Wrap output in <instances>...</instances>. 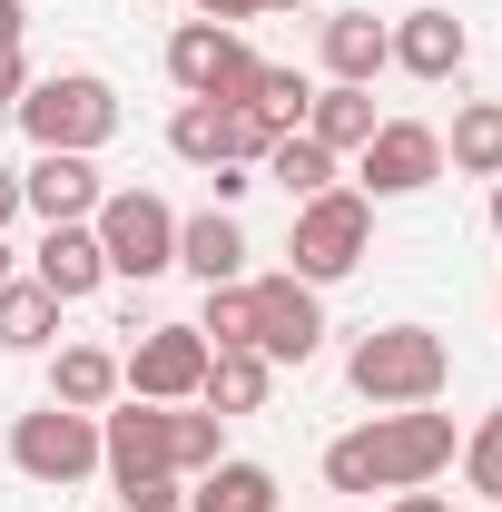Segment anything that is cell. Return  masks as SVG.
Instances as JSON below:
<instances>
[{
  "instance_id": "ac0fdd59",
  "label": "cell",
  "mask_w": 502,
  "mask_h": 512,
  "mask_svg": "<svg viewBox=\"0 0 502 512\" xmlns=\"http://www.w3.org/2000/svg\"><path fill=\"white\" fill-rule=\"evenodd\" d=\"M50 404L109 414V404H119V355H109V345H60V355H50Z\"/></svg>"
},
{
  "instance_id": "f546056e",
  "label": "cell",
  "mask_w": 502,
  "mask_h": 512,
  "mask_svg": "<svg viewBox=\"0 0 502 512\" xmlns=\"http://www.w3.org/2000/svg\"><path fill=\"white\" fill-rule=\"evenodd\" d=\"M30 79H40L30 50H10V60H0V109H20V89H30Z\"/></svg>"
},
{
  "instance_id": "ba28073f",
  "label": "cell",
  "mask_w": 502,
  "mask_h": 512,
  "mask_svg": "<svg viewBox=\"0 0 502 512\" xmlns=\"http://www.w3.org/2000/svg\"><path fill=\"white\" fill-rule=\"evenodd\" d=\"M207 355H217V345H207L197 325H148V335L119 355V394H138V404H197Z\"/></svg>"
},
{
  "instance_id": "4dcf8cb0",
  "label": "cell",
  "mask_w": 502,
  "mask_h": 512,
  "mask_svg": "<svg viewBox=\"0 0 502 512\" xmlns=\"http://www.w3.org/2000/svg\"><path fill=\"white\" fill-rule=\"evenodd\" d=\"M10 50H30V10H20V0H0V60H10Z\"/></svg>"
},
{
  "instance_id": "8fae6325",
  "label": "cell",
  "mask_w": 502,
  "mask_h": 512,
  "mask_svg": "<svg viewBox=\"0 0 502 512\" xmlns=\"http://www.w3.org/2000/svg\"><path fill=\"white\" fill-rule=\"evenodd\" d=\"M247 296H256V355L266 365H306L325 345V296L306 276H247Z\"/></svg>"
},
{
  "instance_id": "5bb4252c",
  "label": "cell",
  "mask_w": 502,
  "mask_h": 512,
  "mask_svg": "<svg viewBox=\"0 0 502 512\" xmlns=\"http://www.w3.org/2000/svg\"><path fill=\"white\" fill-rule=\"evenodd\" d=\"M463 60H473V30L453 10H404L394 20V69L404 79H463Z\"/></svg>"
},
{
  "instance_id": "9c48e42d",
  "label": "cell",
  "mask_w": 502,
  "mask_h": 512,
  "mask_svg": "<svg viewBox=\"0 0 502 512\" xmlns=\"http://www.w3.org/2000/svg\"><path fill=\"white\" fill-rule=\"evenodd\" d=\"M434 178H443V128H424V119H384L355 148V188L365 197H424Z\"/></svg>"
},
{
  "instance_id": "ffe728a7",
  "label": "cell",
  "mask_w": 502,
  "mask_h": 512,
  "mask_svg": "<svg viewBox=\"0 0 502 512\" xmlns=\"http://www.w3.org/2000/svg\"><path fill=\"white\" fill-rule=\"evenodd\" d=\"M375 89H345V79H325V89H315L306 99V138L315 148H335V158H345V148H365V138H375Z\"/></svg>"
},
{
  "instance_id": "83f0119b",
  "label": "cell",
  "mask_w": 502,
  "mask_h": 512,
  "mask_svg": "<svg viewBox=\"0 0 502 512\" xmlns=\"http://www.w3.org/2000/svg\"><path fill=\"white\" fill-rule=\"evenodd\" d=\"M463 483H473V493L502 512V404L473 424V434H463Z\"/></svg>"
},
{
  "instance_id": "4fadbf2b",
  "label": "cell",
  "mask_w": 502,
  "mask_h": 512,
  "mask_svg": "<svg viewBox=\"0 0 502 512\" xmlns=\"http://www.w3.org/2000/svg\"><path fill=\"white\" fill-rule=\"evenodd\" d=\"M99 158H69V148H40L30 168H20V207L40 217V227H89L99 217Z\"/></svg>"
},
{
  "instance_id": "2e32d148",
  "label": "cell",
  "mask_w": 502,
  "mask_h": 512,
  "mask_svg": "<svg viewBox=\"0 0 502 512\" xmlns=\"http://www.w3.org/2000/svg\"><path fill=\"white\" fill-rule=\"evenodd\" d=\"M178 266H188L197 286H237V276H247V227H237V207L178 217Z\"/></svg>"
},
{
  "instance_id": "9a60e30c",
  "label": "cell",
  "mask_w": 502,
  "mask_h": 512,
  "mask_svg": "<svg viewBox=\"0 0 502 512\" xmlns=\"http://www.w3.org/2000/svg\"><path fill=\"white\" fill-rule=\"evenodd\" d=\"M30 276L60 296V306H79V296H99L109 286V256H99V227H40V247H30Z\"/></svg>"
},
{
  "instance_id": "6da1fadb",
  "label": "cell",
  "mask_w": 502,
  "mask_h": 512,
  "mask_svg": "<svg viewBox=\"0 0 502 512\" xmlns=\"http://www.w3.org/2000/svg\"><path fill=\"white\" fill-rule=\"evenodd\" d=\"M453 414H434V404H394V414H375V424H355V434H335L325 444V483L335 493H424V483H443L453 473Z\"/></svg>"
},
{
  "instance_id": "484cf974",
  "label": "cell",
  "mask_w": 502,
  "mask_h": 512,
  "mask_svg": "<svg viewBox=\"0 0 502 512\" xmlns=\"http://www.w3.org/2000/svg\"><path fill=\"white\" fill-rule=\"evenodd\" d=\"M306 99H315L306 69H276V60H266V69H256V99H247V109L276 128V138H286V128H306Z\"/></svg>"
},
{
  "instance_id": "f1b7e54d",
  "label": "cell",
  "mask_w": 502,
  "mask_h": 512,
  "mask_svg": "<svg viewBox=\"0 0 502 512\" xmlns=\"http://www.w3.org/2000/svg\"><path fill=\"white\" fill-rule=\"evenodd\" d=\"M119 512H188V493L178 483H138V493H119Z\"/></svg>"
},
{
  "instance_id": "d6a6232c",
  "label": "cell",
  "mask_w": 502,
  "mask_h": 512,
  "mask_svg": "<svg viewBox=\"0 0 502 512\" xmlns=\"http://www.w3.org/2000/svg\"><path fill=\"white\" fill-rule=\"evenodd\" d=\"M10 217H20V168H0V237H10Z\"/></svg>"
},
{
  "instance_id": "d6986e66",
  "label": "cell",
  "mask_w": 502,
  "mask_h": 512,
  "mask_svg": "<svg viewBox=\"0 0 502 512\" xmlns=\"http://www.w3.org/2000/svg\"><path fill=\"white\" fill-rule=\"evenodd\" d=\"M266 394H276V365H266L256 345L207 355V384H197V404H207V414H266Z\"/></svg>"
},
{
  "instance_id": "277c9868",
  "label": "cell",
  "mask_w": 502,
  "mask_h": 512,
  "mask_svg": "<svg viewBox=\"0 0 502 512\" xmlns=\"http://www.w3.org/2000/svg\"><path fill=\"white\" fill-rule=\"evenodd\" d=\"M286 276H306V286H335V276H355L365 256H375V197L365 188H325L296 207V227H286Z\"/></svg>"
},
{
  "instance_id": "e0dca14e",
  "label": "cell",
  "mask_w": 502,
  "mask_h": 512,
  "mask_svg": "<svg viewBox=\"0 0 502 512\" xmlns=\"http://www.w3.org/2000/svg\"><path fill=\"white\" fill-rule=\"evenodd\" d=\"M375 69H394V20H375V10H335V20H325V79L375 89Z\"/></svg>"
},
{
  "instance_id": "d4e9b609",
  "label": "cell",
  "mask_w": 502,
  "mask_h": 512,
  "mask_svg": "<svg viewBox=\"0 0 502 512\" xmlns=\"http://www.w3.org/2000/svg\"><path fill=\"white\" fill-rule=\"evenodd\" d=\"M217 453H227V414H207V404H168V473L197 483Z\"/></svg>"
},
{
  "instance_id": "44dd1931",
  "label": "cell",
  "mask_w": 502,
  "mask_h": 512,
  "mask_svg": "<svg viewBox=\"0 0 502 512\" xmlns=\"http://www.w3.org/2000/svg\"><path fill=\"white\" fill-rule=\"evenodd\" d=\"M443 168H453V178H502V99H463V109H453Z\"/></svg>"
},
{
  "instance_id": "603a6c76",
  "label": "cell",
  "mask_w": 502,
  "mask_h": 512,
  "mask_svg": "<svg viewBox=\"0 0 502 512\" xmlns=\"http://www.w3.org/2000/svg\"><path fill=\"white\" fill-rule=\"evenodd\" d=\"M50 335H60V296H50L40 276H10V286H0V345H10V355H40Z\"/></svg>"
},
{
  "instance_id": "7402d4cb",
  "label": "cell",
  "mask_w": 502,
  "mask_h": 512,
  "mask_svg": "<svg viewBox=\"0 0 502 512\" xmlns=\"http://www.w3.org/2000/svg\"><path fill=\"white\" fill-rule=\"evenodd\" d=\"M188 512H276V473H266V463H237V453H217V463L197 473Z\"/></svg>"
},
{
  "instance_id": "3957f363",
  "label": "cell",
  "mask_w": 502,
  "mask_h": 512,
  "mask_svg": "<svg viewBox=\"0 0 502 512\" xmlns=\"http://www.w3.org/2000/svg\"><path fill=\"white\" fill-rule=\"evenodd\" d=\"M10 119L30 128V148L99 158V148L119 138V89H109L99 69H50V79H30V89H20V109H10Z\"/></svg>"
},
{
  "instance_id": "8992f818",
  "label": "cell",
  "mask_w": 502,
  "mask_h": 512,
  "mask_svg": "<svg viewBox=\"0 0 502 512\" xmlns=\"http://www.w3.org/2000/svg\"><path fill=\"white\" fill-rule=\"evenodd\" d=\"M256 69L266 60L247 50V30H227V20H178V40H168V79L188 99H217V109H247Z\"/></svg>"
},
{
  "instance_id": "4316f807",
  "label": "cell",
  "mask_w": 502,
  "mask_h": 512,
  "mask_svg": "<svg viewBox=\"0 0 502 512\" xmlns=\"http://www.w3.org/2000/svg\"><path fill=\"white\" fill-rule=\"evenodd\" d=\"M197 335L227 355V345H256V296H247V276L237 286H207V316H197Z\"/></svg>"
},
{
  "instance_id": "e575fe53",
  "label": "cell",
  "mask_w": 502,
  "mask_h": 512,
  "mask_svg": "<svg viewBox=\"0 0 502 512\" xmlns=\"http://www.w3.org/2000/svg\"><path fill=\"white\" fill-rule=\"evenodd\" d=\"M493 237H502V178H493Z\"/></svg>"
},
{
  "instance_id": "cb8c5ba5",
  "label": "cell",
  "mask_w": 502,
  "mask_h": 512,
  "mask_svg": "<svg viewBox=\"0 0 502 512\" xmlns=\"http://www.w3.org/2000/svg\"><path fill=\"white\" fill-rule=\"evenodd\" d=\"M256 168H266L276 188L296 197V207H306V197H325V188H335V148H315L306 128H286V138H276V148H266Z\"/></svg>"
},
{
  "instance_id": "1f68e13d",
  "label": "cell",
  "mask_w": 502,
  "mask_h": 512,
  "mask_svg": "<svg viewBox=\"0 0 502 512\" xmlns=\"http://www.w3.org/2000/svg\"><path fill=\"white\" fill-rule=\"evenodd\" d=\"M197 10H207V20H227V30H237V20H256V10H266V0H197Z\"/></svg>"
},
{
  "instance_id": "d590c367",
  "label": "cell",
  "mask_w": 502,
  "mask_h": 512,
  "mask_svg": "<svg viewBox=\"0 0 502 512\" xmlns=\"http://www.w3.org/2000/svg\"><path fill=\"white\" fill-rule=\"evenodd\" d=\"M0 286H10V237H0Z\"/></svg>"
},
{
  "instance_id": "836d02e7",
  "label": "cell",
  "mask_w": 502,
  "mask_h": 512,
  "mask_svg": "<svg viewBox=\"0 0 502 512\" xmlns=\"http://www.w3.org/2000/svg\"><path fill=\"white\" fill-rule=\"evenodd\" d=\"M394 512H453V503H443L434 483H424V493H394Z\"/></svg>"
},
{
  "instance_id": "74e56055",
  "label": "cell",
  "mask_w": 502,
  "mask_h": 512,
  "mask_svg": "<svg viewBox=\"0 0 502 512\" xmlns=\"http://www.w3.org/2000/svg\"><path fill=\"white\" fill-rule=\"evenodd\" d=\"M483 512H493V503H483Z\"/></svg>"
},
{
  "instance_id": "52a82bcc",
  "label": "cell",
  "mask_w": 502,
  "mask_h": 512,
  "mask_svg": "<svg viewBox=\"0 0 502 512\" xmlns=\"http://www.w3.org/2000/svg\"><path fill=\"white\" fill-rule=\"evenodd\" d=\"M10 463H20L30 483H50V493L89 483V473H99V414H69V404L20 414V424H10Z\"/></svg>"
},
{
  "instance_id": "30bf717a",
  "label": "cell",
  "mask_w": 502,
  "mask_h": 512,
  "mask_svg": "<svg viewBox=\"0 0 502 512\" xmlns=\"http://www.w3.org/2000/svg\"><path fill=\"white\" fill-rule=\"evenodd\" d=\"M168 148H178L188 168H256V158L276 148V128L256 119V109H217V99H188V109L168 119Z\"/></svg>"
},
{
  "instance_id": "8d00e7d4",
  "label": "cell",
  "mask_w": 502,
  "mask_h": 512,
  "mask_svg": "<svg viewBox=\"0 0 502 512\" xmlns=\"http://www.w3.org/2000/svg\"><path fill=\"white\" fill-rule=\"evenodd\" d=\"M266 10H296V0H266Z\"/></svg>"
},
{
  "instance_id": "7a4b0ae2",
  "label": "cell",
  "mask_w": 502,
  "mask_h": 512,
  "mask_svg": "<svg viewBox=\"0 0 502 512\" xmlns=\"http://www.w3.org/2000/svg\"><path fill=\"white\" fill-rule=\"evenodd\" d=\"M345 384L394 414V404H434L443 384H453V345H443L434 325H365L355 335V355H345Z\"/></svg>"
},
{
  "instance_id": "7c38bea8",
  "label": "cell",
  "mask_w": 502,
  "mask_h": 512,
  "mask_svg": "<svg viewBox=\"0 0 502 512\" xmlns=\"http://www.w3.org/2000/svg\"><path fill=\"white\" fill-rule=\"evenodd\" d=\"M99 473L119 483V493H138V483H178L168 473V404H109L99 414Z\"/></svg>"
},
{
  "instance_id": "5b68a950",
  "label": "cell",
  "mask_w": 502,
  "mask_h": 512,
  "mask_svg": "<svg viewBox=\"0 0 502 512\" xmlns=\"http://www.w3.org/2000/svg\"><path fill=\"white\" fill-rule=\"evenodd\" d=\"M99 256H109V276H128V286H148V276H168L178 266V207L148 188H109L99 197Z\"/></svg>"
}]
</instances>
